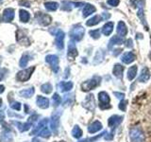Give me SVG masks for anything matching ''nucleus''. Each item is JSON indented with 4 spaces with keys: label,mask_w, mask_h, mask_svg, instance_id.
<instances>
[{
    "label": "nucleus",
    "mask_w": 151,
    "mask_h": 142,
    "mask_svg": "<svg viewBox=\"0 0 151 142\" xmlns=\"http://www.w3.org/2000/svg\"><path fill=\"white\" fill-rule=\"evenodd\" d=\"M101 83V78L98 76H94L92 79H90L86 82H84L81 83V90L83 92H89L92 89L96 88Z\"/></svg>",
    "instance_id": "nucleus-1"
},
{
    "label": "nucleus",
    "mask_w": 151,
    "mask_h": 142,
    "mask_svg": "<svg viewBox=\"0 0 151 142\" xmlns=\"http://www.w3.org/2000/svg\"><path fill=\"white\" fill-rule=\"evenodd\" d=\"M129 138L131 142H145V136L140 127H133L129 131Z\"/></svg>",
    "instance_id": "nucleus-2"
},
{
    "label": "nucleus",
    "mask_w": 151,
    "mask_h": 142,
    "mask_svg": "<svg viewBox=\"0 0 151 142\" xmlns=\"http://www.w3.org/2000/svg\"><path fill=\"white\" fill-rule=\"evenodd\" d=\"M51 34H53L56 36L55 38V44H56V46L58 47V49H63L64 47V37H65V34L63 30H57V28H53V30H49Z\"/></svg>",
    "instance_id": "nucleus-3"
},
{
    "label": "nucleus",
    "mask_w": 151,
    "mask_h": 142,
    "mask_svg": "<svg viewBox=\"0 0 151 142\" xmlns=\"http://www.w3.org/2000/svg\"><path fill=\"white\" fill-rule=\"evenodd\" d=\"M85 34V30L81 25L74 26L70 31V38L72 41H80Z\"/></svg>",
    "instance_id": "nucleus-4"
},
{
    "label": "nucleus",
    "mask_w": 151,
    "mask_h": 142,
    "mask_svg": "<svg viewBox=\"0 0 151 142\" xmlns=\"http://www.w3.org/2000/svg\"><path fill=\"white\" fill-rule=\"evenodd\" d=\"M98 99H99V107H100V109H102V110H106V109L111 108V105H110L111 99L107 92H105V91L99 92Z\"/></svg>",
    "instance_id": "nucleus-5"
},
{
    "label": "nucleus",
    "mask_w": 151,
    "mask_h": 142,
    "mask_svg": "<svg viewBox=\"0 0 151 142\" xmlns=\"http://www.w3.org/2000/svg\"><path fill=\"white\" fill-rule=\"evenodd\" d=\"M34 70H35V66H32V67L19 71L16 75V79L19 80V82H27V80H28L30 79L31 75H32Z\"/></svg>",
    "instance_id": "nucleus-6"
},
{
    "label": "nucleus",
    "mask_w": 151,
    "mask_h": 142,
    "mask_svg": "<svg viewBox=\"0 0 151 142\" xmlns=\"http://www.w3.org/2000/svg\"><path fill=\"white\" fill-rule=\"evenodd\" d=\"M45 62L47 64H49L52 70L54 71L55 73L59 72V58L58 56L56 55H47L45 57Z\"/></svg>",
    "instance_id": "nucleus-7"
},
{
    "label": "nucleus",
    "mask_w": 151,
    "mask_h": 142,
    "mask_svg": "<svg viewBox=\"0 0 151 142\" xmlns=\"http://www.w3.org/2000/svg\"><path fill=\"white\" fill-rule=\"evenodd\" d=\"M36 20L37 22L40 24L42 26H48L51 24L52 22V18L50 15L48 14H45V13H42V12H37L36 13Z\"/></svg>",
    "instance_id": "nucleus-8"
},
{
    "label": "nucleus",
    "mask_w": 151,
    "mask_h": 142,
    "mask_svg": "<svg viewBox=\"0 0 151 142\" xmlns=\"http://www.w3.org/2000/svg\"><path fill=\"white\" fill-rule=\"evenodd\" d=\"M122 121H123V117L118 116V115H113L108 120V126L110 127L111 130H113V129H115L117 126H119Z\"/></svg>",
    "instance_id": "nucleus-9"
},
{
    "label": "nucleus",
    "mask_w": 151,
    "mask_h": 142,
    "mask_svg": "<svg viewBox=\"0 0 151 142\" xmlns=\"http://www.w3.org/2000/svg\"><path fill=\"white\" fill-rule=\"evenodd\" d=\"M83 107H85L89 111H94L96 108V101H94L93 95L90 94L87 96V98L85 99V101L83 102Z\"/></svg>",
    "instance_id": "nucleus-10"
},
{
    "label": "nucleus",
    "mask_w": 151,
    "mask_h": 142,
    "mask_svg": "<svg viewBox=\"0 0 151 142\" xmlns=\"http://www.w3.org/2000/svg\"><path fill=\"white\" fill-rule=\"evenodd\" d=\"M78 55V52L77 47H76V45L74 41H70L69 44H68V52H67V56H68V59L73 61L76 59V57Z\"/></svg>",
    "instance_id": "nucleus-11"
},
{
    "label": "nucleus",
    "mask_w": 151,
    "mask_h": 142,
    "mask_svg": "<svg viewBox=\"0 0 151 142\" xmlns=\"http://www.w3.org/2000/svg\"><path fill=\"white\" fill-rule=\"evenodd\" d=\"M60 113H55L52 115V117H51L50 126H51V129L55 133L58 132V129L60 127Z\"/></svg>",
    "instance_id": "nucleus-12"
},
{
    "label": "nucleus",
    "mask_w": 151,
    "mask_h": 142,
    "mask_svg": "<svg viewBox=\"0 0 151 142\" xmlns=\"http://www.w3.org/2000/svg\"><path fill=\"white\" fill-rule=\"evenodd\" d=\"M14 13H15V11L12 8H8L3 12V21L9 23L13 20L14 18Z\"/></svg>",
    "instance_id": "nucleus-13"
},
{
    "label": "nucleus",
    "mask_w": 151,
    "mask_h": 142,
    "mask_svg": "<svg viewBox=\"0 0 151 142\" xmlns=\"http://www.w3.org/2000/svg\"><path fill=\"white\" fill-rule=\"evenodd\" d=\"M123 72H124V66L120 64H115L114 66H113V69H112L113 76L116 77L117 79H122Z\"/></svg>",
    "instance_id": "nucleus-14"
},
{
    "label": "nucleus",
    "mask_w": 151,
    "mask_h": 142,
    "mask_svg": "<svg viewBox=\"0 0 151 142\" xmlns=\"http://www.w3.org/2000/svg\"><path fill=\"white\" fill-rule=\"evenodd\" d=\"M122 62L124 64H131L132 62H134L136 60V55L133 53V52H127L124 55L122 56Z\"/></svg>",
    "instance_id": "nucleus-15"
},
{
    "label": "nucleus",
    "mask_w": 151,
    "mask_h": 142,
    "mask_svg": "<svg viewBox=\"0 0 151 142\" xmlns=\"http://www.w3.org/2000/svg\"><path fill=\"white\" fill-rule=\"evenodd\" d=\"M37 105L42 109H46L49 107V101L47 98L42 97V96H38L36 99Z\"/></svg>",
    "instance_id": "nucleus-16"
},
{
    "label": "nucleus",
    "mask_w": 151,
    "mask_h": 142,
    "mask_svg": "<svg viewBox=\"0 0 151 142\" xmlns=\"http://www.w3.org/2000/svg\"><path fill=\"white\" fill-rule=\"evenodd\" d=\"M116 31H117V34L119 35L120 37H125L127 33V26L126 24L123 22V21H120L118 23L117 25V28H116Z\"/></svg>",
    "instance_id": "nucleus-17"
},
{
    "label": "nucleus",
    "mask_w": 151,
    "mask_h": 142,
    "mask_svg": "<svg viewBox=\"0 0 151 142\" xmlns=\"http://www.w3.org/2000/svg\"><path fill=\"white\" fill-rule=\"evenodd\" d=\"M150 79V72H149V69L147 67H144L142 69V72L138 78V80L141 83H145Z\"/></svg>",
    "instance_id": "nucleus-18"
},
{
    "label": "nucleus",
    "mask_w": 151,
    "mask_h": 142,
    "mask_svg": "<svg viewBox=\"0 0 151 142\" xmlns=\"http://www.w3.org/2000/svg\"><path fill=\"white\" fill-rule=\"evenodd\" d=\"M47 123H48V120H47V118H45V120H41V121L39 122V124H38V125L34 128V129H33V131L31 132V135H36V134L39 135V133H40L42 129H44V128L46 127Z\"/></svg>",
    "instance_id": "nucleus-19"
},
{
    "label": "nucleus",
    "mask_w": 151,
    "mask_h": 142,
    "mask_svg": "<svg viewBox=\"0 0 151 142\" xmlns=\"http://www.w3.org/2000/svg\"><path fill=\"white\" fill-rule=\"evenodd\" d=\"M101 129H102V124L97 120L93 122L92 124H90L88 127V131H89L90 134H94V133L100 131Z\"/></svg>",
    "instance_id": "nucleus-20"
},
{
    "label": "nucleus",
    "mask_w": 151,
    "mask_h": 142,
    "mask_svg": "<svg viewBox=\"0 0 151 142\" xmlns=\"http://www.w3.org/2000/svg\"><path fill=\"white\" fill-rule=\"evenodd\" d=\"M113 26H114V24H113L112 22L106 23L102 28V33L104 35H106V36L111 35L112 30H113Z\"/></svg>",
    "instance_id": "nucleus-21"
},
{
    "label": "nucleus",
    "mask_w": 151,
    "mask_h": 142,
    "mask_svg": "<svg viewBox=\"0 0 151 142\" xmlns=\"http://www.w3.org/2000/svg\"><path fill=\"white\" fill-rule=\"evenodd\" d=\"M13 124H15L17 126V128L19 129L20 132H26L27 130L30 129V127L32 126V123L30 122H26V123H21V122H15V121H12Z\"/></svg>",
    "instance_id": "nucleus-22"
},
{
    "label": "nucleus",
    "mask_w": 151,
    "mask_h": 142,
    "mask_svg": "<svg viewBox=\"0 0 151 142\" xmlns=\"http://www.w3.org/2000/svg\"><path fill=\"white\" fill-rule=\"evenodd\" d=\"M96 11V9L94 6H93V5H91V4H86L84 9H83L82 15H83V17H88L89 15H91V14L93 13Z\"/></svg>",
    "instance_id": "nucleus-23"
},
{
    "label": "nucleus",
    "mask_w": 151,
    "mask_h": 142,
    "mask_svg": "<svg viewBox=\"0 0 151 142\" xmlns=\"http://www.w3.org/2000/svg\"><path fill=\"white\" fill-rule=\"evenodd\" d=\"M59 87L61 92H67L73 88V83L72 82H60L59 84Z\"/></svg>",
    "instance_id": "nucleus-24"
},
{
    "label": "nucleus",
    "mask_w": 151,
    "mask_h": 142,
    "mask_svg": "<svg viewBox=\"0 0 151 142\" xmlns=\"http://www.w3.org/2000/svg\"><path fill=\"white\" fill-rule=\"evenodd\" d=\"M123 43H124V40H123V38L120 37V36H113L111 39L110 40V43H109V46L108 47L109 49H111L112 46H115V45H122Z\"/></svg>",
    "instance_id": "nucleus-25"
},
{
    "label": "nucleus",
    "mask_w": 151,
    "mask_h": 142,
    "mask_svg": "<svg viewBox=\"0 0 151 142\" xmlns=\"http://www.w3.org/2000/svg\"><path fill=\"white\" fill-rule=\"evenodd\" d=\"M102 19H103V18H102V16H100V15H94L93 18L89 19V20L86 22V25H87L88 27L96 26V25H97L98 23H100V22H101Z\"/></svg>",
    "instance_id": "nucleus-26"
},
{
    "label": "nucleus",
    "mask_w": 151,
    "mask_h": 142,
    "mask_svg": "<svg viewBox=\"0 0 151 142\" xmlns=\"http://www.w3.org/2000/svg\"><path fill=\"white\" fill-rule=\"evenodd\" d=\"M19 17H20V21L22 23H27L29 21L30 15L28 12L25 11V9H20V12H19Z\"/></svg>",
    "instance_id": "nucleus-27"
},
{
    "label": "nucleus",
    "mask_w": 151,
    "mask_h": 142,
    "mask_svg": "<svg viewBox=\"0 0 151 142\" xmlns=\"http://www.w3.org/2000/svg\"><path fill=\"white\" fill-rule=\"evenodd\" d=\"M137 70H138V66L137 65H132L129 68V71H127V79L129 80H132L137 74Z\"/></svg>",
    "instance_id": "nucleus-28"
},
{
    "label": "nucleus",
    "mask_w": 151,
    "mask_h": 142,
    "mask_svg": "<svg viewBox=\"0 0 151 142\" xmlns=\"http://www.w3.org/2000/svg\"><path fill=\"white\" fill-rule=\"evenodd\" d=\"M0 141L1 142H12V135L8 131H4L1 134V135H0Z\"/></svg>",
    "instance_id": "nucleus-29"
},
{
    "label": "nucleus",
    "mask_w": 151,
    "mask_h": 142,
    "mask_svg": "<svg viewBox=\"0 0 151 142\" xmlns=\"http://www.w3.org/2000/svg\"><path fill=\"white\" fill-rule=\"evenodd\" d=\"M138 13H137V15H138V17L142 20V22H143L145 25V17H144V0H141L140 2H138Z\"/></svg>",
    "instance_id": "nucleus-30"
},
{
    "label": "nucleus",
    "mask_w": 151,
    "mask_h": 142,
    "mask_svg": "<svg viewBox=\"0 0 151 142\" xmlns=\"http://www.w3.org/2000/svg\"><path fill=\"white\" fill-rule=\"evenodd\" d=\"M45 7L47 11L49 12H55L56 9H58L59 8V3L57 2H53V1H50V2H45Z\"/></svg>",
    "instance_id": "nucleus-31"
},
{
    "label": "nucleus",
    "mask_w": 151,
    "mask_h": 142,
    "mask_svg": "<svg viewBox=\"0 0 151 142\" xmlns=\"http://www.w3.org/2000/svg\"><path fill=\"white\" fill-rule=\"evenodd\" d=\"M35 92V90H34V87H30V88H28V89H24V90H21L20 91V94L22 97L24 98H30L33 94H34Z\"/></svg>",
    "instance_id": "nucleus-32"
},
{
    "label": "nucleus",
    "mask_w": 151,
    "mask_h": 142,
    "mask_svg": "<svg viewBox=\"0 0 151 142\" xmlns=\"http://www.w3.org/2000/svg\"><path fill=\"white\" fill-rule=\"evenodd\" d=\"M82 135H83V132H82L81 129H80V127L78 126V125H76L73 128V130H72V135L75 137V138L78 139V138H80V137L82 136Z\"/></svg>",
    "instance_id": "nucleus-33"
},
{
    "label": "nucleus",
    "mask_w": 151,
    "mask_h": 142,
    "mask_svg": "<svg viewBox=\"0 0 151 142\" xmlns=\"http://www.w3.org/2000/svg\"><path fill=\"white\" fill-rule=\"evenodd\" d=\"M104 59V52L103 50H98L97 53L94 57V61H93V64H100L101 62L103 61Z\"/></svg>",
    "instance_id": "nucleus-34"
},
{
    "label": "nucleus",
    "mask_w": 151,
    "mask_h": 142,
    "mask_svg": "<svg viewBox=\"0 0 151 142\" xmlns=\"http://www.w3.org/2000/svg\"><path fill=\"white\" fill-rule=\"evenodd\" d=\"M52 89H53V88H52V85L49 83L42 84L41 86V91L42 93H45V94H50L52 92Z\"/></svg>",
    "instance_id": "nucleus-35"
},
{
    "label": "nucleus",
    "mask_w": 151,
    "mask_h": 142,
    "mask_svg": "<svg viewBox=\"0 0 151 142\" xmlns=\"http://www.w3.org/2000/svg\"><path fill=\"white\" fill-rule=\"evenodd\" d=\"M29 59H30V56L29 55H28V54H24L22 56L21 60H20V63H19V64H20L21 67H25V66H27L28 61H29Z\"/></svg>",
    "instance_id": "nucleus-36"
},
{
    "label": "nucleus",
    "mask_w": 151,
    "mask_h": 142,
    "mask_svg": "<svg viewBox=\"0 0 151 142\" xmlns=\"http://www.w3.org/2000/svg\"><path fill=\"white\" fill-rule=\"evenodd\" d=\"M73 5H74V3H72V2L64 1V2H63V6H61V9H63V11H67V12H70V11H72V9H73Z\"/></svg>",
    "instance_id": "nucleus-37"
},
{
    "label": "nucleus",
    "mask_w": 151,
    "mask_h": 142,
    "mask_svg": "<svg viewBox=\"0 0 151 142\" xmlns=\"http://www.w3.org/2000/svg\"><path fill=\"white\" fill-rule=\"evenodd\" d=\"M50 135H51V132L47 127L44 128V129L39 133V135L42 137H45V138H48V137L50 136Z\"/></svg>",
    "instance_id": "nucleus-38"
},
{
    "label": "nucleus",
    "mask_w": 151,
    "mask_h": 142,
    "mask_svg": "<svg viewBox=\"0 0 151 142\" xmlns=\"http://www.w3.org/2000/svg\"><path fill=\"white\" fill-rule=\"evenodd\" d=\"M52 101H53V105L57 107V106H59L60 104V102H61V98L59 96V94L55 93L53 95V97H52Z\"/></svg>",
    "instance_id": "nucleus-39"
},
{
    "label": "nucleus",
    "mask_w": 151,
    "mask_h": 142,
    "mask_svg": "<svg viewBox=\"0 0 151 142\" xmlns=\"http://www.w3.org/2000/svg\"><path fill=\"white\" fill-rule=\"evenodd\" d=\"M89 34L91 35L92 38L93 39H98L100 37V30H90Z\"/></svg>",
    "instance_id": "nucleus-40"
},
{
    "label": "nucleus",
    "mask_w": 151,
    "mask_h": 142,
    "mask_svg": "<svg viewBox=\"0 0 151 142\" xmlns=\"http://www.w3.org/2000/svg\"><path fill=\"white\" fill-rule=\"evenodd\" d=\"M103 135H105V132L104 133H102L101 135H96V136H94V137H90V138H87V139H84V140H82L81 142H93V141H96V140H98L100 137Z\"/></svg>",
    "instance_id": "nucleus-41"
},
{
    "label": "nucleus",
    "mask_w": 151,
    "mask_h": 142,
    "mask_svg": "<svg viewBox=\"0 0 151 142\" xmlns=\"http://www.w3.org/2000/svg\"><path fill=\"white\" fill-rule=\"evenodd\" d=\"M11 107L13 109V110H21V103L18 102V101H13L11 103Z\"/></svg>",
    "instance_id": "nucleus-42"
},
{
    "label": "nucleus",
    "mask_w": 151,
    "mask_h": 142,
    "mask_svg": "<svg viewBox=\"0 0 151 142\" xmlns=\"http://www.w3.org/2000/svg\"><path fill=\"white\" fill-rule=\"evenodd\" d=\"M127 99H123L119 104V109L121 111H126L127 110Z\"/></svg>",
    "instance_id": "nucleus-43"
},
{
    "label": "nucleus",
    "mask_w": 151,
    "mask_h": 142,
    "mask_svg": "<svg viewBox=\"0 0 151 142\" xmlns=\"http://www.w3.org/2000/svg\"><path fill=\"white\" fill-rule=\"evenodd\" d=\"M107 3L111 7H117L118 5H119L120 1H119V0H108Z\"/></svg>",
    "instance_id": "nucleus-44"
},
{
    "label": "nucleus",
    "mask_w": 151,
    "mask_h": 142,
    "mask_svg": "<svg viewBox=\"0 0 151 142\" xmlns=\"http://www.w3.org/2000/svg\"><path fill=\"white\" fill-rule=\"evenodd\" d=\"M70 97H71L70 95H67V96H65V97H64V104H65V105H67V104H69V103L72 102V101H71V98H70Z\"/></svg>",
    "instance_id": "nucleus-45"
},
{
    "label": "nucleus",
    "mask_w": 151,
    "mask_h": 142,
    "mask_svg": "<svg viewBox=\"0 0 151 142\" xmlns=\"http://www.w3.org/2000/svg\"><path fill=\"white\" fill-rule=\"evenodd\" d=\"M37 118H38V116L37 115H33V116H31L29 118H28V122L33 123V122H34L37 120Z\"/></svg>",
    "instance_id": "nucleus-46"
},
{
    "label": "nucleus",
    "mask_w": 151,
    "mask_h": 142,
    "mask_svg": "<svg viewBox=\"0 0 151 142\" xmlns=\"http://www.w3.org/2000/svg\"><path fill=\"white\" fill-rule=\"evenodd\" d=\"M126 44H127L126 46L127 47H133V42H132L131 39H127V42H126Z\"/></svg>",
    "instance_id": "nucleus-47"
},
{
    "label": "nucleus",
    "mask_w": 151,
    "mask_h": 142,
    "mask_svg": "<svg viewBox=\"0 0 151 142\" xmlns=\"http://www.w3.org/2000/svg\"><path fill=\"white\" fill-rule=\"evenodd\" d=\"M110 17H111V14L110 13H106V12L102 13V18L105 19V20H107V19H109Z\"/></svg>",
    "instance_id": "nucleus-48"
},
{
    "label": "nucleus",
    "mask_w": 151,
    "mask_h": 142,
    "mask_svg": "<svg viewBox=\"0 0 151 142\" xmlns=\"http://www.w3.org/2000/svg\"><path fill=\"white\" fill-rule=\"evenodd\" d=\"M114 95L115 96H117L118 99H123L125 97V95L124 94H122V93H118V92H114Z\"/></svg>",
    "instance_id": "nucleus-49"
},
{
    "label": "nucleus",
    "mask_w": 151,
    "mask_h": 142,
    "mask_svg": "<svg viewBox=\"0 0 151 142\" xmlns=\"http://www.w3.org/2000/svg\"><path fill=\"white\" fill-rule=\"evenodd\" d=\"M4 90H5V86H4V85H0V94L3 93Z\"/></svg>",
    "instance_id": "nucleus-50"
},
{
    "label": "nucleus",
    "mask_w": 151,
    "mask_h": 142,
    "mask_svg": "<svg viewBox=\"0 0 151 142\" xmlns=\"http://www.w3.org/2000/svg\"><path fill=\"white\" fill-rule=\"evenodd\" d=\"M32 142H42L39 138H37V137H35V138L32 139Z\"/></svg>",
    "instance_id": "nucleus-51"
},
{
    "label": "nucleus",
    "mask_w": 151,
    "mask_h": 142,
    "mask_svg": "<svg viewBox=\"0 0 151 142\" xmlns=\"http://www.w3.org/2000/svg\"><path fill=\"white\" fill-rule=\"evenodd\" d=\"M1 106H2V99H0V107H1Z\"/></svg>",
    "instance_id": "nucleus-52"
},
{
    "label": "nucleus",
    "mask_w": 151,
    "mask_h": 142,
    "mask_svg": "<svg viewBox=\"0 0 151 142\" xmlns=\"http://www.w3.org/2000/svg\"><path fill=\"white\" fill-rule=\"evenodd\" d=\"M0 74H1V73H0ZM2 79V75H0V80H1Z\"/></svg>",
    "instance_id": "nucleus-53"
},
{
    "label": "nucleus",
    "mask_w": 151,
    "mask_h": 142,
    "mask_svg": "<svg viewBox=\"0 0 151 142\" xmlns=\"http://www.w3.org/2000/svg\"><path fill=\"white\" fill-rule=\"evenodd\" d=\"M57 142H64V141H57Z\"/></svg>",
    "instance_id": "nucleus-54"
},
{
    "label": "nucleus",
    "mask_w": 151,
    "mask_h": 142,
    "mask_svg": "<svg viewBox=\"0 0 151 142\" xmlns=\"http://www.w3.org/2000/svg\"><path fill=\"white\" fill-rule=\"evenodd\" d=\"M0 64H1V62H0Z\"/></svg>",
    "instance_id": "nucleus-55"
},
{
    "label": "nucleus",
    "mask_w": 151,
    "mask_h": 142,
    "mask_svg": "<svg viewBox=\"0 0 151 142\" xmlns=\"http://www.w3.org/2000/svg\"><path fill=\"white\" fill-rule=\"evenodd\" d=\"M0 1H2V0H0Z\"/></svg>",
    "instance_id": "nucleus-56"
}]
</instances>
